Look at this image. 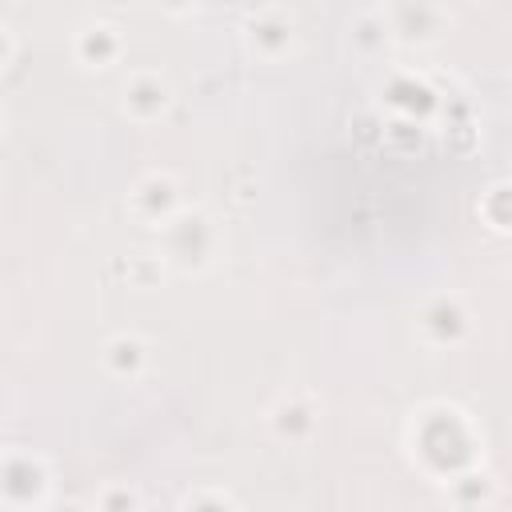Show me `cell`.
I'll return each mask as SVG.
<instances>
[{
    "instance_id": "cell-17",
    "label": "cell",
    "mask_w": 512,
    "mask_h": 512,
    "mask_svg": "<svg viewBox=\"0 0 512 512\" xmlns=\"http://www.w3.org/2000/svg\"><path fill=\"white\" fill-rule=\"evenodd\" d=\"M52 512H80L76 504H60V508H52Z\"/></svg>"
},
{
    "instance_id": "cell-14",
    "label": "cell",
    "mask_w": 512,
    "mask_h": 512,
    "mask_svg": "<svg viewBox=\"0 0 512 512\" xmlns=\"http://www.w3.org/2000/svg\"><path fill=\"white\" fill-rule=\"evenodd\" d=\"M96 508H100V512H136V508H140V496H136V488H128V484H108V488L100 492Z\"/></svg>"
},
{
    "instance_id": "cell-9",
    "label": "cell",
    "mask_w": 512,
    "mask_h": 512,
    "mask_svg": "<svg viewBox=\"0 0 512 512\" xmlns=\"http://www.w3.org/2000/svg\"><path fill=\"white\" fill-rule=\"evenodd\" d=\"M384 24H388V36H400L408 44H428L444 32L448 12L440 4H396V8H384Z\"/></svg>"
},
{
    "instance_id": "cell-4",
    "label": "cell",
    "mask_w": 512,
    "mask_h": 512,
    "mask_svg": "<svg viewBox=\"0 0 512 512\" xmlns=\"http://www.w3.org/2000/svg\"><path fill=\"white\" fill-rule=\"evenodd\" d=\"M472 328V312L468 304L456 296V292H440V296H428L416 312V336L432 348H448V344H460Z\"/></svg>"
},
{
    "instance_id": "cell-16",
    "label": "cell",
    "mask_w": 512,
    "mask_h": 512,
    "mask_svg": "<svg viewBox=\"0 0 512 512\" xmlns=\"http://www.w3.org/2000/svg\"><path fill=\"white\" fill-rule=\"evenodd\" d=\"M12 48H16V44H12V32H8V24L0 20V68L12 60Z\"/></svg>"
},
{
    "instance_id": "cell-7",
    "label": "cell",
    "mask_w": 512,
    "mask_h": 512,
    "mask_svg": "<svg viewBox=\"0 0 512 512\" xmlns=\"http://www.w3.org/2000/svg\"><path fill=\"white\" fill-rule=\"evenodd\" d=\"M72 56L84 68H108V64H116L124 56V32H120V24H112L104 16L80 20L76 32H72Z\"/></svg>"
},
{
    "instance_id": "cell-11",
    "label": "cell",
    "mask_w": 512,
    "mask_h": 512,
    "mask_svg": "<svg viewBox=\"0 0 512 512\" xmlns=\"http://www.w3.org/2000/svg\"><path fill=\"white\" fill-rule=\"evenodd\" d=\"M100 360H104L108 376H116V380H140L144 368H148V360H152V344L140 332H116L104 344Z\"/></svg>"
},
{
    "instance_id": "cell-10",
    "label": "cell",
    "mask_w": 512,
    "mask_h": 512,
    "mask_svg": "<svg viewBox=\"0 0 512 512\" xmlns=\"http://www.w3.org/2000/svg\"><path fill=\"white\" fill-rule=\"evenodd\" d=\"M244 36H248V44L260 56H280V52L292 48V12L280 8V4L252 8L248 12V24H244Z\"/></svg>"
},
{
    "instance_id": "cell-13",
    "label": "cell",
    "mask_w": 512,
    "mask_h": 512,
    "mask_svg": "<svg viewBox=\"0 0 512 512\" xmlns=\"http://www.w3.org/2000/svg\"><path fill=\"white\" fill-rule=\"evenodd\" d=\"M180 512H240V508H236V500H232L228 492H220V488H196V492H188V496L180 500Z\"/></svg>"
},
{
    "instance_id": "cell-15",
    "label": "cell",
    "mask_w": 512,
    "mask_h": 512,
    "mask_svg": "<svg viewBox=\"0 0 512 512\" xmlns=\"http://www.w3.org/2000/svg\"><path fill=\"white\" fill-rule=\"evenodd\" d=\"M504 192H508V188H504V184H496V188H488V192H484V200L476 204V212H480L496 232H504V228H508V216H504Z\"/></svg>"
},
{
    "instance_id": "cell-8",
    "label": "cell",
    "mask_w": 512,
    "mask_h": 512,
    "mask_svg": "<svg viewBox=\"0 0 512 512\" xmlns=\"http://www.w3.org/2000/svg\"><path fill=\"white\" fill-rule=\"evenodd\" d=\"M268 428L276 440L284 444H308L320 428V404L308 396V392H292V396H280L272 408H268Z\"/></svg>"
},
{
    "instance_id": "cell-1",
    "label": "cell",
    "mask_w": 512,
    "mask_h": 512,
    "mask_svg": "<svg viewBox=\"0 0 512 512\" xmlns=\"http://www.w3.org/2000/svg\"><path fill=\"white\" fill-rule=\"evenodd\" d=\"M408 448H412V460L432 480H452L456 472L476 468V460H480V436H476L468 412L456 404H444V400L412 412Z\"/></svg>"
},
{
    "instance_id": "cell-18",
    "label": "cell",
    "mask_w": 512,
    "mask_h": 512,
    "mask_svg": "<svg viewBox=\"0 0 512 512\" xmlns=\"http://www.w3.org/2000/svg\"><path fill=\"white\" fill-rule=\"evenodd\" d=\"M4 128H8V112L0 108V136H4Z\"/></svg>"
},
{
    "instance_id": "cell-3",
    "label": "cell",
    "mask_w": 512,
    "mask_h": 512,
    "mask_svg": "<svg viewBox=\"0 0 512 512\" xmlns=\"http://www.w3.org/2000/svg\"><path fill=\"white\" fill-rule=\"evenodd\" d=\"M52 488L48 460L32 448H4L0 452V508L8 512H40Z\"/></svg>"
},
{
    "instance_id": "cell-2",
    "label": "cell",
    "mask_w": 512,
    "mask_h": 512,
    "mask_svg": "<svg viewBox=\"0 0 512 512\" xmlns=\"http://www.w3.org/2000/svg\"><path fill=\"white\" fill-rule=\"evenodd\" d=\"M156 240H160V252H156L160 264H168L176 272H204L220 252V228H216L212 212L200 204H180L156 228Z\"/></svg>"
},
{
    "instance_id": "cell-6",
    "label": "cell",
    "mask_w": 512,
    "mask_h": 512,
    "mask_svg": "<svg viewBox=\"0 0 512 512\" xmlns=\"http://www.w3.org/2000/svg\"><path fill=\"white\" fill-rule=\"evenodd\" d=\"M168 104H172V84H168L164 72H156V68H132L124 76V84H120V108L132 120L152 124V120H160L168 112Z\"/></svg>"
},
{
    "instance_id": "cell-5",
    "label": "cell",
    "mask_w": 512,
    "mask_h": 512,
    "mask_svg": "<svg viewBox=\"0 0 512 512\" xmlns=\"http://www.w3.org/2000/svg\"><path fill=\"white\" fill-rule=\"evenodd\" d=\"M180 180L164 168H148L144 176H136V184L128 188V212L148 224V228H160L176 208H180Z\"/></svg>"
},
{
    "instance_id": "cell-12",
    "label": "cell",
    "mask_w": 512,
    "mask_h": 512,
    "mask_svg": "<svg viewBox=\"0 0 512 512\" xmlns=\"http://www.w3.org/2000/svg\"><path fill=\"white\" fill-rule=\"evenodd\" d=\"M448 484V496L460 504V508H480L488 496H492V476L488 472H480V464L476 468H464V472H456L452 480H444Z\"/></svg>"
}]
</instances>
